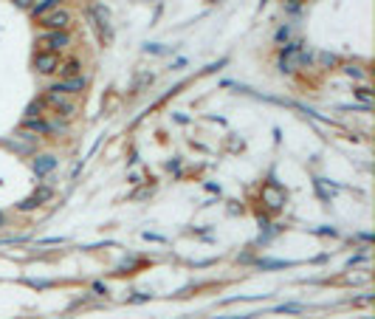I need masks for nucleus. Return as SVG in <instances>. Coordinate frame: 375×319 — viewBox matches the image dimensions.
I'll return each instance as SVG.
<instances>
[{"instance_id": "f03ea898", "label": "nucleus", "mask_w": 375, "mask_h": 319, "mask_svg": "<svg viewBox=\"0 0 375 319\" xmlns=\"http://www.w3.org/2000/svg\"><path fill=\"white\" fill-rule=\"evenodd\" d=\"M57 68H60V54H51V51H37L34 54V71L37 74H57Z\"/></svg>"}, {"instance_id": "0eeeda50", "label": "nucleus", "mask_w": 375, "mask_h": 319, "mask_svg": "<svg viewBox=\"0 0 375 319\" xmlns=\"http://www.w3.org/2000/svg\"><path fill=\"white\" fill-rule=\"evenodd\" d=\"M23 127L29 130V133H40V136H48V133H51L48 122H45L43 116H29V119L23 122Z\"/></svg>"}, {"instance_id": "ddd939ff", "label": "nucleus", "mask_w": 375, "mask_h": 319, "mask_svg": "<svg viewBox=\"0 0 375 319\" xmlns=\"http://www.w3.org/2000/svg\"><path fill=\"white\" fill-rule=\"evenodd\" d=\"M93 291H96V294H108V288H104L102 282H96V285H93Z\"/></svg>"}, {"instance_id": "39448f33", "label": "nucleus", "mask_w": 375, "mask_h": 319, "mask_svg": "<svg viewBox=\"0 0 375 319\" xmlns=\"http://www.w3.org/2000/svg\"><path fill=\"white\" fill-rule=\"evenodd\" d=\"M54 91L60 93H68V96H73V93H82L85 91V76H68V79H62L60 85H54Z\"/></svg>"}, {"instance_id": "1a4fd4ad", "label": "nucleus", "mask_w": 375, "mask_h": 319, "mask_svg": "<svg viewBox=\"0 0 375 319\" xmlns=\"http://www.w3.org/2000/svg\"><path fill=\"white\" fill-rule=\"evenodd\" d=\"M57 71L68 79V76H79V74H82V65H79V60H68V62H60Z\"/></svg>"}, {"instance_id": "20e7f679", "label": "nucleus", "mask_w": 375, "mask_h": 319, "mask_svg": "<svg viewBox=\"0 0 375 319\" xmlns=\"http://www.w3.org/2000/svg\"><path fill=\"white\" fill-rule=\"evenodd\" d=\"M68 23H71V14H68L65 9H54V12H48L45 17H40V25H45L48 31H65Z\"/></svg>"}, {"instance_id": "4468645a", "label": "nucleus", "mask_w": 375, "mask_h": 319, "mask_svg": "<svg viewBox=\"0 0 375 319\" xmlns=\"http://www.w3.org/2000/svg\"><path fill=\"white\" fill-rule=\"evenodd\" d=\"M288 3H290V6H299V3H302V0H288Z\"/></svg>"}, {"instance_id": "6e6552de", "label": "nucleus", "mask_w": 375, "mask_h": 319, "mask_svg": "<svg viewBox=\"0 0 375 319\" xmlns=\"http://www.w3.org/2000/svg\"><path fill=\"white\" fill-rule=\"evenodd\" d=\"M48 198H51V190H48V187H43V190H40V192H34V195H31V198H25V201L20 203V209H23V212H29V209H34L37 203L48 201Z\"/></svg>"}, {"instance_id": "7ed1b4c3", "label": "nucleus", "mask_w": 375, "mask_h": 319, "mask_svg": "<svg viewBox=\"0 0 375 319\" xmlns=\"http://www.w3.org/2000/svg\"><path fill=\"white\" fill-rule=\"evenodd\" d=\"M65 45H68V34H65V31H48V34H43V37L37 40V48H40V51H51V54L62 51Z\"/></svg>"}, {"instance_id": "9d476101", "label": "nucleus", "mask_w": 375, "mask_h": 319, "mask_svg": "<svg viewBox=\"0 0 375 319\" xmlns=\"http://www.w3.org/2000/svg\"><path fill=\"white\" fill-rule=\"evenodd\" d=\"M54 9H60V0H40L34 6V17L40 20V17H45L48 12H54Z\"/></svg>"}, {"instance_id": "f8f14e48", "label": "nucleus", "mask_w": 375, "mask_h": 319, "mask_svg": "<svg viewBox=\"0 0 375 319\" xmlns=\"http://www.w3.org/2000/svg\"><path fill=\"white\" fill-rule=\"evenodd\" d=\"M358 99H361L364 104H369V102H372V96H369V91H367V88H361V91H358Z\"/></svg>"}, {"instance_id": "9b49d317", "label": "nucleus", "mask_w": 375, "mask_h": 319, "mask_svg": "<svg viewBox=\"0 0 375 319\" xmlns=\"http://www.w3.org/2000/svg\"><path fill=\"white\" fill-rule=\"evenodd\" d=\"M54 164H57V161L51 158V155H43V158H37V161H34V170H37V175H43V172L54 170Z\"/></svg>"}, {"instance_id": "423d86ee", "label": "nucleus", "mask_w": 375, "mask_h": 319, "mask_svg": "<svg viewBox=\"0 0 375 319\" xmlns=\"http://www.w3.org/2000/svg\"><path fill=\"white\" fill-rule=\"evenodd\" d=\"M262 201H265L271 209H279L285 203V192L279 190L277 184H265V187H262Z\"/></svg>"}, {"instance_id": "2eb2a0df", "label": "nucleus", "mask_w": 375, "mask_h": 319, "mask_svg": "<svg viewBox=\"0 0 375 319\" xmlns=\"http://www.w3.org/2000/svg\"><path fill=\"white\" fill-rule=\"evenodd\" d=\"M17 6H29V0H17Z\"/></svg>"}, {"instance_id": "f257e3e1", "label": "nucleus", "mask_w": 375, "mask_h": 319, "mask_svg": "<svg viewBox=\"0 0 375 319\" xmlns=\"http://www.w3.org/2000/svg\"><path fill=\"white\" fill-rule=\"evenodd\" d=\"M40 104H43V108H48L51 113H57V116L62 113L65 119H71L73 113H76V102H73L68 93H60V91H54V88H51V91L40 99Z\"/></svg>"}]
</instances>
